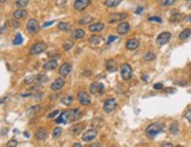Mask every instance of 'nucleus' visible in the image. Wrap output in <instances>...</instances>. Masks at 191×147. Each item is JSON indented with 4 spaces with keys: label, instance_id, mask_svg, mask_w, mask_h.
<instances>
[{
    "label": "nucleus",
    "instance_id": "1",
    "mask_svg": "<svg viewBox=\"0 0 191 147\" xmlns=\"http://www.w3.org/2000/svg\"><path fill=\"white\" fill-rule=\"evenodd\" d=\"M81 115H83L81 110H79L78 107L70 111H64L56 119V122L57 124H66L69 121H77V120H79L81 118Z\"/></svg>",
    "mask_w": 191,
    "mask_h": 147
},
{
    "label": "nucleus",
    "instance_id": "2",
    "mask_svg": "<svg viewBox=\"0 0 191 147\" xmlns=\"http://www.w3.org/2000/svg\"><path fill=\"white\" fill-rule=\"evenodd\" d=\"M162 131H163L162 124H159V122H152V124H150V125L146 127V135H148V138L153 139V138H154L157 134H159Z\"/></svg>",
    "mask_w": 191,
    "mask_h": 147
},
{
    "label": "nucleus",
    "instance_id": "3",
    "mask_svg": "<svg viewBox=\"0 0 191 147\" xmlns=\"http://www.w3.org/2000/svg\"><path fill=\"white\" fill-rule=\"evenodd\" d=\"M117 100H116L115 98H109V99H106L105 101H104V105H103V110L105 113H112L113 111L117 108Z\"/></svg>",
    "mask_w": 191,
    "mask_h": 147
},
{
    "label": "nucleus",
    "instance_id": "4",
    "mask_svg": "<svg viewBox=\"0 0 191 147\" xmlns=\"http://www.w3.org/2000/svg\"><path fill=\"white\" fill-rule=\"evenodd\" d=\"M26 28H27L28 33H31V34H37L39 32V30H40L39 21L34 18L30 19V20L27 21V24H26Z\"/></svg>",
    "mask_w": 191,
    "mask_h": 147
},
{
    "label": "nucleus",
    "instance_id": "5",
    "mask_svg": "<svg viewBox=\"0 0 191 147\" xmlns=\"http://www.w3.org/2000/svg\"><path fill=\"white\" fill-rule=\"evenodd\" d=\"M45 50H46V42L38 41V42H36L34 45H32V46L30 47V54L31 55L40 54V53H43Z\"/></svg>",
    "mask_w": 191,
    "mask_h": 147
},
{
    "label": "nucleus",
    "instance_id": "6",
    "mask_svg": "<svg viewBox=\"0 0 191 147\" xmlns=\"http://www.w3.org/2000/svg\"><path fill=\"white\" fill-rule=\"evenodd\" d=\"M77 100L80 105L83 106H89L91 104V98L89 95V93H86L85 91H79L77 94Z\"/></svg>",
    "mask_w": 191,
    "mask_h": 147
},
{
    "label": "nucleus",
    "instance_id": "7",
    "mask_svg": "<svg viewBox=\"0 0 191 147\" xmlns=\"http://www.w3.org/2000/svg\"><path fill=\"white\" fill-rule=\"evenodd\" d=\"M119 71H120V75L124 80H129L132 78V67L129 64H123L120 66Z\"/></svg>",
    "mask_w": 191,
    "mask_h": 147
},
{
    "label": "nucleus",
    "instance_id": "8",
    "mask_svg": "<svg viewBox=\"0 0 191 147\" xmlns=\"http://www.w3.org/2000/svg\"><path fill=\"white\" fill-rule=\"evenodd\" d=\"M126 17H128V13H125V12H123V13H111L107 17V21L110 24H116V22L119 24L123 20H125Z\"/></svg>",
    "mask_w": 191,
    "mask_h": 147
},
{
    "label": "nucleus",
    "instance_id": "9",
    "mask_svg": "<svg viewBox=\"0 0 191 147\" xmlns=\"http://www.w3.org/2000/svg\"><path fill=\"white\" fill-rule=\"evenodd\" d=\"M92 1L91 0H76L73 2V8L78 12H83L85 11L89 6H91Z\"/></svg>",
    "mask_w": 191,
    "mask_h": 147
},
{
    "label": "nucleus",
    "instance_id": "10",
    "mask_svg": "<svg viewBox=\"0 0 191 147\" xmlns=\"http://www.w3.org/2000/svg\"><path fill=\"white\" fill-rule=\"evenodd\" d=\"M170 40H171V33H170V32H162V33L157 37L156 42H157L159 46H163V45L168 44Z\"/></svg>",
    "mask_w": 191,
    "mask_h": 147
},
{
    "label": "nucleus",
    "instance_id": "11",
    "mask_svg": "<svg viewBox=\"0 0 191 147\" xmlns=\"http://www.w3.org/2000/svg\"><path fill=\"white\" fill-rule=\"evenodd\" d=\"M90 91H91V93H95V94H103L105 92V87L101 82L95 81L90 85Z\"/></svg>",
    "mask_w": 191,
    "mask_h": 147
},
{
    "label": "nucleus",
    "instance_id": "12",
    "mask_svg": "<svg viewBox=\"0 0 191 147\" xmlns=\"http://www.w3.org/2000/svg\"><path fill=\"white\" fill-rule=\"evenodd\" d=\"M129 31H130V24H129V22H126V21H122V22H119V24H118V26L116 27V32H117L118 34H120V36L126 34Z\"/></svg>",
    "mask_w": 191,
    "mask_h": 147
},
{
    "label": "nucleus",
    "instance_id": "13",
    "mask_svg": "<svg viewBox=\"0 0 191 147\" xmlns=\"http://www.w3.org/2000/svg\"><path fill=\"white\" fill-rule=\"evenodd\" d=\"M97 129L95 128H91V129H87V131H85L84 133H83V135H81V139L85 141V143H89V141H91V140H93L96 137H97Z\"/></svg>",
    "mask_w": 191,
    "mask_h": 147
},
{
    "label": "nucleus",
    "instance_id": "14",
    "mask_svg": "<svg viewBox=\"0 0 191 147\" xmlns=\"http://www.w3.org/2000/svg\"><path fill=\"white\" fill-rule=\"evenodd\" d=\"M71 72H72V65H71L70 62H65V64H63V65L59 67V75H60L61 78L67 76Z\"/></svg>",
    "mask_w": 191,
    "mask_h": 147
},
{
    "label": "nucleus",
    "instance_id": "15",
    "mask_svg": "<svg viewBox=\"0 0 191 147\" xmlns=\"http://www.w3.org/2000/svg\"><path fill=\"white\" fill-rule=\"evenodd\" d=\"M65 86V80H64V78H58L56 79L53 82H52V85H51V90L52 91H54V92H57L59 90H61L63 87Z\"/></svg>",
    "mask_w": 191,
    "mask_h": 147
},
{
    "label": "nucleus",
    "instance_id": "16",
    "mask_svg": "<svg viewBox=\"0 0 191 147\" xmlns=\"http://www.w3.org/2000/svg\"><path fill=\"white\" fill-rule=\"evenodd\" d=\"M105 67L110 73H113L118 70V64L115 59H107L105 62Z\"/></svg>",
    "mask_w": 191,
    "mask_h": 147
},
{
    "label": "nucleus",
    "instance_id": "17",
    "mask_svg": "<svg viewBox=\"0 0 191 147\" xmlns=\"http://www.w3.org/2000/svg\"><path fill=\"white\" fill-rule=\"evenodd\" d=\"M103 41H104V38L101 37V36H98V34L91 36V37L89 38V40H87V42L90 45H92V46H99V45L103 44Z\"/></svg>",
    "mask_w": 191,
    "mask_h": 147
},
{
    "label": "nucleus",
    "instance_id": "18",
    "mask_svg": "<svg viewBox=\"0 0 191 147\" xmlns=\"http://www.w3.org/2000/svg\"><path fill=\"white\" fill-rule=\"evenodd\" d=\"M138 46H139V40L137 38H131V39L126 40V42H125V47L130 51H134L136 48H138Z\"/></svg>",
    "mask_w": 191,
    "mask_h": 147
},
{
    "label": "nucleus",
    "instance_id": "19",
    "mask_svg": "<svg viewBox=\"0 0 191 147\" xmlns=\"http://www.w3.org/2000/svg\"><path fill=\"white\" fill-rule=\"evenodd\" d=\"M71 38L73 40H81L85 38V31L83 28H76L71 32Z\"/></svg>",
    "mask_w": 191,
    "mask_h": 147
},
{
    "label": "nucleus",
    "instance_id": "20",
    "mask_svg": "<svg viewBox=\"0 0 191 147\" xmlns=\"http://www.w3.org/2000/svg\"><path fill=\"white\" fill-rule=\"evenodd\" d=\"M105 28L104 22H92L91 25H89V31L90 32H101Z\"/></svg>",
    "mask_w": 191,
    "mask_h": 147
},
{
    "label": "nucleus",
    "instance_id": "21",
    "mask_svg": "<svg viewBox=\"0 0 191 147\" xmlns=\"http://www.w3.org/2000/svg\"><path fill=\"white\" fill-rule=\"evenodd\" d=\"M58 67V62L56 59H51L44 64V70L45 71H53Z\"/></svg>",
    "mask_w": 191,
    "mask_h": 147
},
{
    "label": "nucleus",
    "instance_id": "22",
    "mask_svg": "<svg viewBox=\"0 0 191 147\" xmlns=\"http://www.w3.org/2000/svg\"><path fill=\"white\" fill-rule=\"evenodd\" d=\"M46 137H47V131H46V128L39 127V128L37 129V132H36V139L39 140V141H43V140L46 139Z\"/></svg>",
    "mask_w": 191,
    "mask_h": 147
},
{
    "label": "nucleus",
    "instance_id": "23",
    "mask_svg": "<svg viewBox=\"0 0 191 147\" xmlns=\"http://www.w3.org/2000/svg\"><path fill=\"white\" fill-rule=\"evenodd\" d=\"M12 16H13V19H16V20H21L27 16V12H26V10H19L18 8L12 13Z\"/></svg>",
    "mask_w": 191,
    "mask_h": 147
},
{
    "label": "nucleus",
    "instance_id": "24",
    "mask_svg": "<svg viewBox=\"0 0 191 147\" xmlns=\"http://www.w3.org/2000/svg\"><path fill=\"white\" fill-rule=\"evenodd\" d=\"M123 0H104V5L109 8H113V7H117Z\"/></svg>",
    "mask_w": 191,
    "mask_h": 147
},
{
    "label": "nucleus",
    "instance_id": "25",
    "mask_svg": "<svg viewBox=\"0 0 191 147\" xmlns=\"http://www.w3.org/2000/svg\"><path fill=\"white\" fill-rule=\"evenodd\" d=\"M93 20H95V18H93L92 16H86V17L80 19V20L78 21V24H79V25H91Z\"/></svg>",
    "mask_w": 191,
    "mask_h": 147
},
{
    "label": "nucleus",
    "instance_id": "26",
    "mask_svg": "<svg viewBox=\"0 0 191 147\" xmlns=\"http://www.w3.org/2000/svg\"><path fill=\"white\" fill-rule=\"evenodd\" d=\"M73 95H66V97H64V98H61V104L63 105H65V106H70V105H72V102H73Z\"/></svg>",
    "mask_w": 191,
    "mask_h": 147
},
{
    "label": "nucleus",
    "instance_id": "27",
    "mask_svg": "<svg viewBox=\"0 0 191 147\" xmlns=\"http://www.w3.org/2000/svg\"><path fill=\"white\" fill-rule=\"evenodd\" d=\"M70 28H71V25H70L69 22L61 21V22L58 24V30H60V31H63V32H66V31H69Z\"/></svg>",
    "mask_w": 191,
    "mask_h": 147
},
{
    "label": "nucleus",
    "instance_id": "28",
    "mask_svg": "<svg viewBox=\"0 0 191 147\" xmlns=\"http://www.w3.org/2000/svg\"><path fill=\"white\" fill-rule=\"evenodd\" d=\"M40 108H41V106H40V105H34V106H31V107L27 110L26 114H27V115H33V114L38 113L39 111H40Z\"/></svg>",
    "mask_w": 191,
    "mask_h": 147
},
{
    "label": "nucleus",
    "instance_id": "29",
    "mask_svg": "<svg viewBox=\"0 0 191 147\" xmlns=\"http://www.w3.org/2000/svg\"><path fill=\"white\" fill-rule=\"evenodd\" d=\"M190 36H191V28H185V30H183V31L181 32L179 39H181V40H185V39H188Z\"/></svg>",
    "mask_w": 191,
    "mask_h": 147
},
{
    "label": "nucleus",
    "instance_id": "30",
    "mask_svg": "<svg viewBox=\"0 0 191 147\" xmlns=\"http://www.w3.org/2000/svg\"><path fill=\"white\" fill-rule=\"evenodd\" d=\"M27 5H28V0H16V6L19 10H25Z\"/></svg>",
    "mask_w": 191,
    "mask_h": 147
},
{
    "label": "nucleus",
    "instance_id": "31",
    "mask_svg": "<svg viewBox=\"0 0 191 147\" xmlns=\"http://www.w3.org/2000/svg\"><path fill=\"white\" fill-rule=\"evenodd\" d=\"M38 76L39 75H30V76L25 78L24 82H25L26 85H30V84H32V82H36V81L38 80Z\"/></svg>",
    "mask_w": 191,
    "mask_h": 147
},
{
    "label": "nucleus",
    "instance_id": "32",
    "mask_svg": "<svg viewBox=\"0 0 191 147\" xmlns=\"http://www.w3.org/2000/svg\"><path fill=\"white\" fill-rule=\"evenodd\" d=\"M84 127V124H78V125H75V126H72V128H71V133L72 134H78V133H80V131L83 129Z\"/></svg>",
    "mask_w": 191,
    "mask_h": 147
},
{
    "label": "nucleus",
    "instance_id": "33",
    "mask_svg": "<svg viewBox=\"0 0 191 147\" xmlns=\"http://www.w3.org/2000/svg\"><path fill=\"white\" fill-rule=\"evenodd\" d=\"M154 58H156L154 53H153V52H151V51H149V52H146V53L144 54V56H143V60H144V61H152Z\"/></svg>",
    "mask_w": 191,
    "mask_h": 147
},
{
    "label": "nucleus",
    "instance_id": "34",
    "mask_svg": "<svg viewBox=\"0 0 191 147\" xmlns=\"http://www.w3.org/2000/svg\"><path fill=\"white\" fill-rule=\"evenodd\" d=\"M73 46H75V44H73L72 40H66V41L64 42V45H63V48H64L65 51H70V50L73 48Z\"/></svg>",
    "mask_w": 191,
    "mask_h": 147
},
{
    "label": "nucleus",
    "instance_id": "35",
    "mask_svg": "<svg viewBox=\"0 0 191 147\" xmlns=\"http://www.w3.org/2000/svg\"><path fill=\"white\" fill-rule=\"evenodd\" d=\"M169 132L171 134H177L179 132V128H178V122H172L169 127Z\"/></svg>",
    "mask_w": 191,
    "mask_h": 147
},
{
    "label": "nucleus",
    "instance_id": "36",
    "mask_svg": "<svg viewBox=\"0 0 191 147\" xmlns=\"http://www.w3.org/2000/svg\"><path fill=\"white\" fill-rule=\"evenodd\" d=\"M177 0H162L160 1V6L162 7H168V6H171L176 2Z\"/></svg>",
    "mask_w": 191,
    "mask_h": 147
},
{
    "label": "nucleus",
    "instance_id": "37",
    "mask_svg": "<svg viewBox=\"0 0 191 147\" xmlns=\"http://www.w3.org/2000/svg\"><path fill=\"white\" fill-rule=\"evenodd\" d=\"M20 44H22V37L20 33H17L13 39V45H20Z\"/></svg>",
    "mask_w": 191,
    "mask_h": 147
},
{
    "label": "nucleus",
    "instance_id": "38",
    "mask_svg": "<svg viewBox=\"0 0 191 147\" xmlns=\"http://www.w3.org/2000/svg\"><path fill=\"white\" fill-rule=\"evenodd\" d=\"M61 132H63V128L61 127H56V128L53 129V133H52V137L56 139V138H58L60 134H61Z\"/></svg>",
    "mask_w": 191,
    "mask_h": 147
},
{
    "label": "nucleus",
    "instance_id": "39",
    "mask_svg": "<svg viewBox=\"0 0 191 147\" xmlns=\"http://www.w3.org/2000/svg\"><path fill=\"white\" fill-rule=\"evenodd\" d=\"M18 145V141L16 140V139H11V140H8V143L6 144V147H17Z\"/></svg>",
    "mask_w": 191,
    "mask_h": 147
},
{
    "label": "nucleus",
    "instance_id": "40",
    "mask_svg": "<svg viewBox=\"0 0 191 147\" xmlns=\"http://www.w3.org/2000/svg\"><path fill=\"white\" fill-rule=\"evenodd\" d=\"M181 19H182V14H181V13H176V14H173L171 18H170V21L175 22V21H179Z\"/></svg>",
    "mask_w": 191,
    "mask_h": 147
},
{
    "label": "nucleus",
    "instance_id": "41",
    "mask_svg": "<svg viewBox=\"0 0 191 147\" xmlns=\"http://www.w3.org/2000/svg\"><path fill=\"white\" fill-rule=\"evenodd\" d=\"M8 24L11 25V27H13V28H18L20 26V24L18 21H14V20H8Z\"/></svg>",
    "mask_w": 191,
    "mask_h": 147
},
{
    "label": "nucleus",
    "instance_id": "42",
    "mask_svg": "<svg viewBox=\"0 0 191 147\" xmlns=\"http://www.w3.org/2000/svg\"><path fill=\"white\" fill-rule=\"evenodd\" d=\"M58 113H59V110L52 111L51 113H48V114H47V117H46V118H47V119H52V118H54V117L57 115Z\"/></svg>",
    "mask_w": 191,
    "mask_h": 147
},
{
    "label": "nucleus",
    "instance_id": "43",
    "mask_svg": "<svg viewBox=\"0 0 191 147\" xmlns=\"http://www.w3.org/2000/svg\"><path fill=\"white\" fill-rule=\"evenodd\" d=\"M148 21H156V22H162V18H159V17H149L148 18Z\"/></svg>",
    "mask_w": 191,
    "mask_h": 147
},
{
    "label": "nucleus",
    "instance_id": "44",
    "mask_svg": "<svg viewBox=\"0 0 191 147\" xmlns=\"http://www.w3.org/2000/svg\"><path fill=\"white\" fill-rule=\"evenodd\" d=\"M184 117H185V119H188V121L191 124V110H188L185 113H184Z\"/></svg>",
    "mask_w": 191,
    "mask_h": 147
},
{
    "label": "nucleus",
    "instance_id": "45",
    "mask_svg": "<svg viewBox=\"0 0 191 147\" xmlns=\"http://www.w3.org/2000/svg\"><path fill=\"white\" fill-rule=\"evenodd\" d=\"M115 40H117V37H115V36H110V37L107 38V45L112 44Z\"/></svg>",
    "mask_w": 191,
    "mask_h": 147
},
{
    "label": "nucleus",
    "instance_id": "46",
    "mask_svg": "<svg viewBox=\"0 0 191 147\" xmlns=\"http://www.w3.org/2000/svg\"><path fill=\"white\" fill-rule=\"evenodd\" d=\"M153 88H154V90H163V84H160V82L154 84V85H153Z\"/></svg>",
    "mask_w": 191,
    "mask_h": 147
},
{
    "label": "nucleus",
    "instance_id": "47",
    "mask_svg": "<svg viewBox=\"0 0 191 147\" xmlns=\"http://www.w3.org/2000/svg\"><path fill=\"white\" fill-rule=\"evenodd\" d=\"M66 4V0H56V5L57 6H63Z\"/></svg>",
    "mask_w": 191,
    "mask_h": 147
},
{
    "label": "nucleus",
    "instance_id": "48",
    "mask_svg": "<svg viewBox=\"0 0 191 147\" xmlns=\"http://www.w3.org/2000/svg\"><path fill=\"white\" fill-rule=\"evenodd\" d=\"M53 24H54V20H52V21H47V22H44L43 27H48V26H51V25H53Z\"/></svg>",
    "mask_w": 191,
    "mask_h": 147
},
{
    "label": "nucleus",
    "instance_id": "49",
    "mask_svg": "<svg viewBox=\"0 0 191 147\" xmlns=\"http://www.w3.org/2000/svg\"><path fill=\"white\" fill-rule=\"evenodd\" d=\"M143 10H144V7H142V6H140V7H138V8H137L134 12H136L137 14H139V13H142V12H143Z\"/></svg>",
    "mask_w": 191,
    "mask_h": 147
},
{
    "label": "nucleus",
    "instance_id": "50",
    "mask_svg": "<svg viewBox=\"0 0 191 147\" xmlns=\"http://www.w3.org/2000/svg\"><path fill=\"white\" fill-rule=\"evenodd\" d=\"M89 147H101V145H100V143H93V144H91Z\"/></svg>",
    "mask_w": 191,
    "mask_h": 147
},
{
    "label": "nucleus",
    "instance_id": "51",
    "mask_svg": "<svg viewBox=\"0 0 191 147\" xmlns=\"http://www.w3.org/2000/svg\"><path fill=\"white\" fill-rule=\"evenodd\" d=\"M160 147H173V146H172V144H170V143H165V144H163Z\"/></svg>",
    "mask_w": 191,
    "mask_h": 147
},
{
    "label": "nucleus",
    "instance_id": "52",
    "mask_svg": "<svg viewBox=\"0 0 191 147\" xmlns=\"http://www.w3.org/2000/svg\"><path fill=\"white\" fill-rule=\"evenodd\" d=\"M72 147H83V146H81V144H80V143H75V144L72 145Z\"/></svg>",
    "mask_w": 191,
    "mask_h": 147
},
{
    "label": "nucleus",
    "instance_id": "53",
    "mask_svg": "<svg viewBox=\"0 0 191 147\" xmlns=\"http://www.w3.org/2000/svg\"><path fill=\"white\" fill-rule=\"evenodd\" d=\"M184 20H185V21H191V16H189V17H185V18H184Z\"/></svg>",
    "mask_w": 191,
    "mask_h": 147
},
{
    "label": "nucleus",
    "instance_id": "54",
    "mask_svg": "<svg viewBox=\"0 0 191 147\" xmlns=\"http://www.w3.org/2000/svg\"><path fill=\"white\" fill-rule=\"evenodd\" d=\"M148 79H149V76H148V75H143V80H144V81H146Z\"/></svg>",
    "mask_w": 191,
    "mask_h": 147
},
{
    "label": "nucleus",
    "instance_id": "55",
    "mask_svg": "<svg viewBox=\"0 0 191 147\" xmlns=\"http://www.w3.org/2000/svg\"><path fill=\"white\" fill-rule=\"evenodd\" d=\"M5 25H6V24H5ZM5 25L1 26V33H4V31H5Z\"/></svg>",
    "mask_w": 191,
    "mask_h": 147
},
{
    "label": "nucleus",
    "instance_id": "56",
    "mask_svg": "<svg viewBox=\"0 0 191 147\" xmlns=\"http://www.w3.org/2000/svg\"><path fill=\"white\" fill-rule=\"evenodd\" d=\"M24 135H25V137H27V138H28V137H30V133H28V132H24Z\"/></svg>",
    "mask_w": 191,
    "mask_h": 147
},
{
    "label": "nucleus",
    "instance_id": "57",
    "mask_svg": "<svg viewBox=\"0 0 191 147\" xmlns=\"http://www.w3.org/2000/svg\"><path fill=\"white\" fill-rule=\"evenodd\" d=\"M1 2H5V0H1Z\"/></svg>",
    "mask_w": 191,
    "mask_h": 147
},
{
    "label": "nucleus",
    "instance_id": "58",
    "mask_svg": "<svg viewBox=\"0 0 191 147\" xmlns=\"http://www.w3.org/2000/svg\"><path fill=\"white\" fill-rule=\"evenodd\" d=\"M177 147H183V146H177Z\"/></svg>",
    "mask_w": 191,
    "mask_h": 147
},
{
    "label": "nucleus",
    "instance_id": "59",
    "mask_svg": "<svg viewBox=\"0 0 191 147\" xmlns=\"http://www.w3.org/2000/svg\"><path fill=\"white\" fill-rule=\"evenodd\" d=\"M109 147H113V146H109Z\"/></svg>",
    "mask_w": 191,
    "mask_h": 147
},
{
    "label": "nucleus",
    "instance_id": "60",
    "mask_svg": "<svg viewBox=\"0 0 191 147\" xmlns=\"http://www.w3.org/2000/svg\"><path fill=\"white\" fill-rule=\"evenodd\" d=\"M188 1H191V0H188Z\"/></svg>",
    "mask_w": 191,
    "mask_h": 147
},
{
    "label": "nucleus",
    "instance_id": "61",
    "mask_svg": "<svg viewBox=\"0 0 191 147\" xmlns=\"http://www.w3.org/2000/svg\"><path fill=\"white\" fill-rule=\"evenodd\" d=\"M190 65H191V64H190Z\"/></svg>",
    "mask_w": 191,
    "mask_h": 147
}]
</instances>
